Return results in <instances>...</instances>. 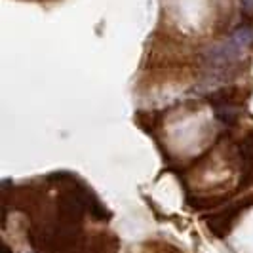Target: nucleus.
<instances>
[{"label": "nucleus", "mask_w": 253, "mask_h": 253, "mask_svg": "<svg viewBox=\"0 0 253 253\" xmlns=\"http://www.w3.org/2000/svg\"><path fill=\"white\" fill-rule=\"evenodd\" d=\"M248 206V200L240 206H232V208H227V210H223V211H219L215 215H211L208 219V228L215 234L217 238H223V236H227L228 232H230V228L234 225V221H236V217L240 213L242 210Z\"/></svg>", "instance_id": "f257e3e1"}, {"label": "nucleus", "mask_w": 253, "mask_h": 253, "mask_svg": "<svg viewBox=\"0 0 253 253\" xmlns=\"http://www.w3.org/2000/svg\"><path fill=\"white\" fill-rule=\"evenodd\" d=\"M208 101L215 109H225V107H236L244 101V89L238 86H227L213 91L211 95H208Z\"/></svg>", "instance_id": "f03ea898"}, {"label": "nucleus", "mask_w": 253, "mask_h": 253, "mask_svg": "<svg viewBox=\"0 0 253 253\" xmlns=\"http://www.w3.org/2000/svg\"><path fill=\"white\" fill-rule=\"evenodd\" d=\"M240 160H242V187L253 183V131H250L240 143Z\"/></svg>", "instance_id": "7ed1b4c3"}, {"label": "nucleus", "mask_w": 253, "mask_h": 253, "mask_svg": "<svg viewBox=\"0 0 253 253\" xmlns=\"http://www.w3.org/2000/svg\"><path fill=\"white\" fill-rule=\"evenodd\" d=\"M240 6H242V13L246 17H252L253 15V0H240Z\"/></svg>", "instance_id": "20e7f679"}]
</instances>
